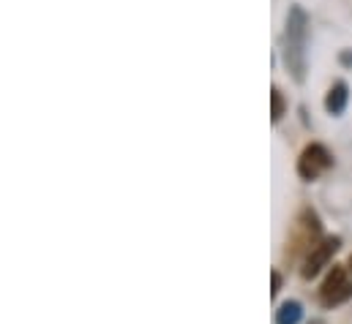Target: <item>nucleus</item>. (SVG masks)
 Wrapping results in <instances>:
<instances>
[{"mask_svg":"<svg viewBox=\"0 0 352 324\" xmlns=\"http://www.w3.org/2000/svg\"><path fill=\"white\" fill-rule=\"evenodd\" d=\"M270 117H273V123H278L281 117H284V109H287V104H284V95H281V90L278 87H273L270 90Z\"/></svg>","mask_w":352,"mask_h":324,"instance_id":"8","label":"nucleus"},{"mask_svg":"<svg viewBox=\"0 0 352 324\" xmlns=\"http://www.w3.org/2000/svg\"><path fill=\"white\" fill-rule=\"evenodd\" d=\"M300 316H303L300 303L287 300V303H284V305L276 311V324H298V322H300Z\"/></svg>","mask_w":352,"mask_h":324,"instance_id":"7","label":"nucleus"},{"mask_svg":"<svg viewBox=\"0 0 352 324\" xmlns=\"http://www.w3.org/2000/svg\"><path fill=\"white\" fill-rule=\"evenodd\" d=\"M333 163V156L322 145H309L298 159V174L303 180H317L322 172H328Z\"/></svg>","mask_w":352,"mask_h":324,"instance_id":"3","label":"nucleus"},{"mask_svg":"<svg viewBox=\"0 0 352 324\" xmlns=\"http://www.w3.org/2000/svg\"><path fill=\"white\" fill-rule=\"evenodd\" d=\"M347 98H350L347 84H344V82H336V84L331 87L328 98H325V109H328L331 115H342V112H344V106H347Z\"/></svg>","mask_w":352,"mask_h":324,"instance_id":"6","label":"nucleus"},{"mask_svg":"<svg viewBox=\"0 0 352 324\" xmlns=\"http://www.w3.org/2000/svg\"><path fill=\"white\" fill-rule=\"evenodd\" d=\"M320 238V218H317V213L314 210H303L300 213V218H298V235H295V240L292 245H300V248H314V240Z\"/></svg>","mask_w":352,"mask_h":324,"instance_id":"5","label":"nucleus"},{"mask_svg":"<svg viewBox=\"0 0 352 324\" xmlns=\"http://www.w3.org/2000/svg\"><path fill=\"white\" fill-rule=\"evenodd\" d=\"M311 324H320V322H311Z\"/></svg>","mask_w":352,"mask_h":324,"instance_id":"11","label":"nucleus"},{"mask_svg":"<svg viewBox=\"0 0 352 324\" xmlns=\"http://www.w3.org/2000/svg\"><path fill=\"white\" fill-rule=\"evenodd\" d=\"M352 297V284L347 278V270L344 267H333L331 275L325 278V284L320 286V300L322 305L333 308V305H342Z\"/></svg>","mask_w":352,"mask_h":324,"instance_id":"2","label":"nucleus"},{"mask_svg":"<svg viewBox=\"0 0 352 324\" xmlns=\"http://www.w3.org/2000/svg\"><path fill=\"white\" fill-rule=\"evenodd\" d=\"M306 47H309V16L300 5H292L284 25V63L295 82L306 80Z\"/></svg>","mask_w":352,"mask_h":324,"instance_id":"1","label":"nucleus"},{"mask_svg":"<svg viewBox=\"0 0 352 324\" xmlns=\"http://www.w3.org/2000/svg\"><path fill=\"white\" fill-rule=\"evenodd\" d=\"M350 270H352V259H350Z\"/></svg>","mask_w":352,"mask_h":324,"instance_id":"10","label":"nucleus"},{"mask_svg":"<svg viewBox=\"0 0 352 324\" xmlns=\"http://www.w3.org/2000/svg\"><path fill=\"white\" fill-rule=\"evenodd\" d=\"M342 240L339 238H325L314 245L309 253H306V262H303V278H314L322 267H328V262L333 259V253L339 251Z\"/></svg>","mask_w":352,"mask_h":324,"instance_id":"4","label":"nucleus"},{"mask_svg":"<svg viewBox=\"0 0 352 324\" xmlns=\"http://www.w3.org/2000/svg\"><path fill=\"white\" fill-rule=\"evenodd\" d=\"M270 278H273V289H270V294H278V289H281V275L273 270V273H270Z\"/></svg>","mask_w":352,"mask_h":324,"instance_id":"9","label":"nucleus"}]
</instances>
